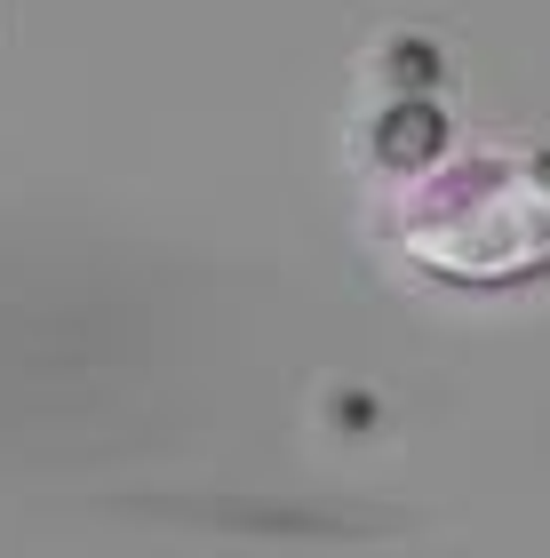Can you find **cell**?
Segmentation results:
<instances>
[{
	"instance_id": "cell-1",
	"label": "cell",
	"mask_w": 550,
	"mask_h": 558,
	"mask_svg": "<svg viewBox=\"0 0 550 558\" xmlns=\"http://www.w3.org/2000/svg\"><path fill=\"white\" fill-rule=\"evenodd\" d=\"M383 232L407 271L439 288H535L550 279V144L463 136L391 175Z\"/></svg>"
}]
</instances>
